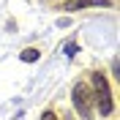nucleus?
Instances as JSON below:
<instances>
[{"label":"nucleus","mask_w":120,"mask_h":120,"mask_svg":"<svg viewBox=\"0 0 120 120\" xmlns=\"http://www.w3.org/2000/svg\"><path fill=\"white\" fill-rule=\"evenodd\" d=\"M41 120H57V115H55V112H44V115H41Z\"/></svg>","instance_id":"obj_6"},{"label":"nucleus","mask_w":120,"mask_h":120,"mask_svg":"<svg viewBox=\"0 0 120 120\" xmlns=\"http://www.w3.org/2000/svg\"><path fill=\"white\" fill-rule=\"evenodd\" d=\"M76 52H79V44H76V41H68L66 44V57H74Z\"/></svg>","instance_id":"obj_5"},{"label":"nucleus","mask_w":120,"mask_h":120,"mask_svg":"<svg viewBox=\"0 0 120 120\" xmlns=\"http://www.w3.org/2000/svg\"><path fill=\"white\" fill-rule=\"evenodd\" d=\"M66 120H74V117H66Z\"/></svg>","instance_id":"obj_7"},{"label":"nucleus","mask_w":120,"mask_h":120,"mask_svg":"<svg viewBox=\"0 0 120 120\" xmlns=\"http://www.w3.org/2000/svg\"><path fill=\"white\" fill-rule=\"evenodd\" d=\"M90 82H93V101L98 104V112L101 115H109L115 109V101H112V90H109V82L101 71H93L90 74Z\"/></svg>","instance_id":"obj_1"},{"label":"nucleus","mask_w":120,"mask_h":120,"mask_svg":"<svg viewBox=\"0 0 120 120\" xmlns=\"http://www.w3.org/2000/svg\"><path fill=\"white\" fill-rule=\"evenodd\" d=\"M19 57H22L25 63H33V60L41 57V52H38V49H33V46H27V49H22V55H19Z\"/></svg>","instance_id":"obj_4"},{"label":"nucleus","mask_w":120,"mask_h":120,"mask_svg":"<svg viewBox=\"0 0 120 120\" xmlns=\"http://www.w3.org/2000/svg\"><path fill=\"white\" fill-rule=\"evenodd\" d=\"M90 6H98V8H106L112 6V0H71V3H66V11H79V8H90Z\"/></svg>","instance_id":"obj_3"},{"label":"nucleus","mask_w":120,"mask_h":120,"mask_svg":"<svg viewBox=\"0 0 120 120\" xmlns=\"http://www.w3.org/2000/svg\"><path fill=\"white\" fill-rule=\"evenodd\" d=\"M71 101H74V106L79 109V117L93 120V93H90V87L85 82L74 85V90H71Z\"/></svg>","instance_id":"obj_2"}]
</instances>
